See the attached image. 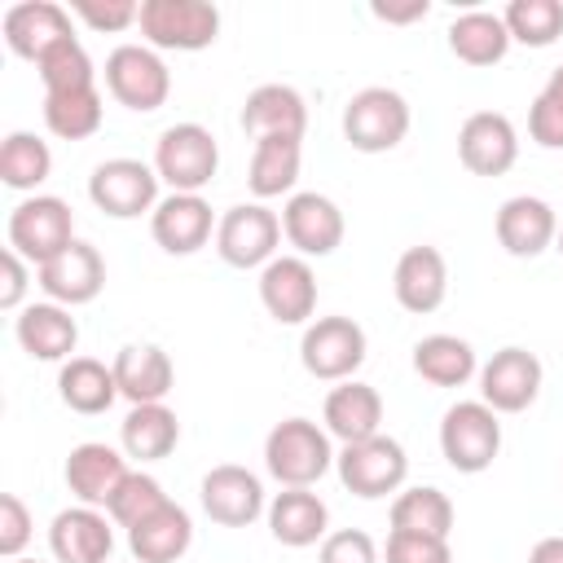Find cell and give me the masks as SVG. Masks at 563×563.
<instances>
[{"label": "cell", "mask_w": 563, "mask_h": 563, "mask_svg": "<svg viewBox=\"0 0 563 563\" xmlns=\"http://www.w3.org/2000/svg\"><path fill=\"white\" fill-rule=\"evenodd\" d=\"M264 466L282 488H312L330 466V431L312 418H282L264 440Z\"/></svg>", "instance_id": "cell-1"}, {"label": "cell", "mask_w": 563, "mask_h": 563, "mask_svg": "<svg viewBox=\"0 0 563 563\" xmlns=\"http://www.w3.org/2000/svg\"><path fill=\"white\" fill-rule=\"evenodd\" d=\"M154 172L172 194H202L220 172V145L202 123H172L154 145Z\"/></svg>", "instance_id": "cell-2"}, {"label": "cell", "mask_w": 563, "mask_h": 563, "mask_svg": "<svg viewBox=\"0 0 563 563\" xmlns=\"http://www.w3.org/2000/svg\"><path fill=\"white\" fill-rule=\"evenodd\" d=\"M440 453L453 471L479 475L501 453V422L484 400H457L440 418Z\"/></svg>", "instance_id": "cell-3"}, {"label": "cell", "mask_w": 563, "mask_h": 563, "mask_svg": "<svg viewBox=\"0 0 563 563\" xmlns=\"http://www.w3.org/2000/svg\"><path fill=\"white\" fill-rule=\"evenodd\" d=\"M334 471L343 479L347 493L365 497V501H378L387 493H400L405 475H409V453L396 435H369V440H356V444H343V453L334 457Z\"/></svg>", "instance_id": "cell-4"}, {"label": "cell", "mask_w": 563, "mask_h": 563, "mask_svg": "<svg viewBox=\"0 0 563 563\" xmlns=\"http://www.w3.org/2000/svg\"><path fill=\"white\" fill-rule=\"evenodd\" d=\"M141 35L145 44L158 48H176V53H198L207 44H216L220 35V9L207 0H145L141 4Z\"/></svg>", "instance_id": "cell-5"}, {"label": "cell", "mask_w": 563, "mask_h": 563, "mask_svg": "<svg viewBox=\"0 0 563 563\" xmlns=\"http://www.w3.org/2000/svg\"><path fill=\"white\" fill-rule=\"evenodd\" d=\"M409 136V101L396 88H361L343 106V141L361 154H387Z\"/></svg>", "instance_id": "cell-6"}, {"label": "cell", "mask_w": 563, "mask_h": 563, "mask_svg": "<svg viewBox=\"0 0 563 563\" xmlns=\"http://www.w3.org/2000/svg\"><path fill=\"white\" fill-rule=\"evenodd\" d=\"M75 242V216L62 198L53 194H35L22 198L9 211V246L26 260V264H48L53 255H62Z\"/></svg>", "instance_id": "cell-7"}, {"label": "cell", "mask_w": 563, "mask_h": 563, "mask_svg": "<svg viewBox=\"0 0 563 563\" xmlns=\"http://www.w3.org/2000/svg\"><path fill=\"white\" fill-rule=\"evenodd\" d=\"M106 92L119 106L150 114L172 97V70L150 44H119L106 57Z\"/></svg>", "instance_id": "cell-8"}, {"label": "cell", "mask_w": 563, "mask_h": 563, "mask_svg": "<svg viewBox=\"0 0 563 563\" xmlns=\"http://www.w3.org/2000/svg\"><path fill=\"white\" fill-rule=\"evenodd\" d=\"M282 246V216L264 202H238L216 224V251L229 268H264L277 260Z\"/></svg>", "instance_id": "cell-9"}, {"label": "cell", "mask_w": 563, "mask_h": 563, "mask_svg": "<svg viewBox=\"0 0 563 563\" xmlns=\"http://www.w3.org/2000/svg\"><path fill=\"white\" fill-rule=\"evenodd\" d=\"M88 198L114 220H136L158 207V172L141 158H106L88 176Z\"/></svg>", "instance_id": "cell-10"}, {"label": "cell", "mask_w": 563, "mask_h": 563, "mask_svg": "<svg viewBox=\"0 0 563 563\" xmlns=\"http://www.w3.org/2000/svg\"><path fill=\"white\" fill-rule=\"evenodd\" d=\"M299 361L321 383H347L365 365V330L352 317H317L299 339Z\"/></svg>", "instance_id": "cell-11"}, {"label": "cell", "mask_w": 563, "mask_h": 563, "mask_svg": "<svg viewBox=\"0 0 563 563\" xmlns=\"http://www.w3.org/2000/svg\"><path fill=\"white\" fill-rule=\"evenodd\" d=\"M198 497H202V510L211 523L220 528H246L255 523L260 515H268L264 506V484L255 471L238 466V462H224V466H211L198 484Z\"/></svg>", "instance_id": "cell-12"}, {"label": "cell", "mask_w": 563, "mask_h": 563, "mask_svg": "<svg viewBox=\"0 0 563 563\" xmlns=\"http://www.w3.org/2000/svg\"><path fill=\"white\" fill-rule=\"evenodd\" d=\"M260 303L277 325H303L317 312V273L303 255H277L260 268Z\"/></svg>", "instance_id": "cell-13"}, {"label": "cell", "mask_w": 563, "mask_h": 563, "mask_svg": "<svg viewBox=\"0 0 563 563\" xmlns=\"http://www.w3.org/2000/svg\"><path fill=\"white\" fill-rule=\"evenodd\" d=\"M541 396V361L528 347H501L479 365V400L493 413H523Z\"/></svg>", "instance_id": "cell-14"}, {"label": "cell", "mask_w": 563, "mask_h": 563, "mask_svg": "<svg viewBox=\"0 0 563 563\" xmlns=\"http://www.w3.org/2000/svg\"><path fill=\"white\" fill-rule=\"evenodd\" d=\"M282 238L303 255V260H321L334 255L343 242V211L334 198L308 189V194H290L282 207Z\"/></svg>", "instance_id": "cell-15"}, {"label": "cell", "mask_w": 563, "mask_h": 563, "mask_svg": "<svg viewBox=\"0 0 563 563\" xmlns=\"http://www.w3.org/2000/svg\"><path fill=\"white\" fill-rule=\"evenodd\" d=\"M35 282L40 290L48 295V303H62V308H79V303H92L106 286V260L92 242H70L62 255H53L48 264L35 268Z\"/></svg>", "instance_id": "cell-16"}, {"label": "cell", "mask_w": 563, "mask_h": 563, "mask_svg": "<svg viewBox=\"0 0 563 563\" xmlns=\"http://www.w3.org/2000/svg\"><path fill=\"white\" fill-rule=\"evenodd\" d=\"M457 158L471 176H506L519 158V132L506 114L479 110L457 128Z\"/></svg>", "instance_id": "cell-17"}, {"label": "cell", "mask_w": 563, "mask_h": 563, "mask_svg": "<svg viewBox=\"0 0 563 563\" xmlns=\"http://www.w3.org/2000/svg\"><path fill=\"white\" fill-rule=\"evenodd\" d=\"M114 519L97 506L57 510L48 523V550L57 563H110L114 554Z\"/></svg>", "instance_id": "cell-18"}, {"label": "cell", "mask_w": 563, "mask_h": 563, "mask_svg": "<svg viewBox=\"0 0 563 563\" xmlns=\"http://www.w3.org/2000/svg\"><path fill=\"white\" fill-rule=\"evenodd\" d=\"M216 216L211 202L202 194H167L154 211H150V233L167 255H194L211 242L216 233Z\"/></svg>", "instance_id": "cell-19"}, {"label": "cell", "mask_w": 563, "mask_h": 563, "mask_svg": "<svg viewBox=\"0 0 563 563\" xmlns=\"http://www.w3.org/2000/svg\"><path fill=\"white\" fill-rule=\"evenodd\" d=\"M559 238V216L537 194H515L497 207V242L515 260H537Z\"/></svg>", "instance_id": "cell-20"}, {"label": "cell", "mask_w": 563, "mask_h": 563, "mask_svg": "<svg viewBox=\"0 0 563 563\" xmlns=\"http://www.w3.org/2000/svg\"><path fill=\"white\" fill-rule=\"evenodd\" d=\"M75 40L70 31V9L53 4V0H22L13 9H4V44L26 57L40 62L44 53H53L57 44Z\"/></svg>", "instance_id": "cell-21"}, {"label": "cell", "mask_w": 563, "mask_h": 563, "mask_svg": "<svg viewBox=\"0 0 563 563\" xmlns=\"http://www.w3.org/2000/svg\"><path fill=\"white\" fill-rule=\"evenodd\" d=\"M391 290H396V303L405 312H435L449 295V264L435 246H409L400 260H396V273H391Z\"/></svg>", "instance_id": "cell-22"}, {"label": "cell", "mask_w": 563, "mask_h": 563, "mask_svg": "<svg viewBox=\"0 0 563 563\" xmlns=\"http://www.w3.org/2000/svg\"><path fill=\"white\" fill-rule=\"evenodd\" d=\"M62 475H66V488L79 497V506L106 510V501L114 497V488L128 479V462H123L119 449L88 440V444H75V449H70Z\"/></svg>", "instance_id": "cell-23"}, {"label": "cell", "mask_w": 563, "mask_h": 563, "mask_svg": "<svg viewBox=\"0 0 563 563\" xmlns=\"http://www.w3.org/2000/svg\"><path fill=\"white\" fill-rule=\"evenodd\" d=\"M114 383L119 396H128L132 405H163L176 383V369L158 343H128L114 352Z\"/></svg>", "instance_id": "cell-24"}, {"label": "cell", "mask_w": 563, "mask_h": 563, "mask_svg": "<svg viewBox=\"0 0 563 563\" xmlns=\"http://www.w3.org/2000/svg\"><path fill=\"white\" fill-rule=\"evenodd\" d=\"M268 532L290 550L317 545L330 537V510L312 488H282L268 501Z\"/></svg>", "instance_id": "cell-25"}, {"label": "cell", "mask_w": 563, "mask_h": 563, "mask_svg": "<svg viewBox=\"0 0 563 563\" xmlns=\"http://www.w3.org/2000/svg\"><path fill=\"white\" fill-rule=\"evenodd\" d=\"M13 334H18L22 352L35 361H70V352L79 343V325H75L70 308H62V303H26L13 321Z\"/></svg>", "instance_id": "cell-26"}, {"label": "cell", "mask_w": 563, "mask_h": 563, "mask_svg": "<svg viewBox=\"0 0 563 563\" xmlns=\"http://www.w3.org/2000/svg\"><path fill=\"white\" fill-rule=\"evenodd\" d=\"M303 128H308V106L290 84H260L242 106V132L255 141L303 136Z\"/></svg>", "instance_id": "cell-27"}, {"label": "cell", "mask_w": 563, "mask_h": 563, "mask_svg": "<svg viewBox=\"0 0 563 563\" xmlns=\"http://www.w3.org/2000/svg\"><path fill=\"white\" fill-rule=\"evenodd\" d=\"M321 418H325V431H330L334 440H343V444L369 440V435L383 431V396H378L369 383L347 378V383H339V387L325 396Z\"/></svg>", "instance_id": "cell-28"}, {"label": "cell", "mask_w": 563, "mask_h": 563, "mask_svg": "<svg viewBox=\"0 0 563 563\" xmlns=\"http://www.w3.org/2000/svg\"><path fill=\"white\" fill-rule=\"evenodd\" d=\"M189 545H194V519L176 501H163L154 515L128 528V550L136 554V563H176Z\"/></svg>", "instance_id": "cell-29"}, {"label": "cell", "mask_w": 563, "mask_h": 563, "mask_svg": "<svg viewBox=\"0 0 563 563\" xmlns=\"http://www.w3.org/2000/svg\"><path fill=\"white\" fill-rule=\"evenodd\" d=\"M57 396L66 409L75 413H106L114 400H119V383H114V365L97 361V356H70L62 361V374H57Z\"/></svg>", "instance_id": "cell-30"}, {"label": "cell", "mask_w": 563, "mask_h": 563, "mask_svg": "<svg viewBox=\"0 0 563 563\" xmlns=\"http://www.w3.org/2000/svg\"><path fill=\"white\" fill-rule=\"evenodd\" d=\"M449 48L466 66H497L510 53V31H506L501 13L471 9V13L449 22Z\"/></svg>", "instance_id": "cell-31"}, {"label": "cell", "mask_w": 563, "mask_h": 563, "mask_svg": "<svg viewBox=\"0 0 563 563\" xmlns=\"http://www.w3.org/2000/svg\"><path fill=\"white\" fill-rule=\"evenodd\" d=\"M299 163H303V136H264V141H255L251 172H246L251 194L255 198L290 194L295 180H299Z\"/></svg>", "instance_id": "cell-32"}, {"label": "cell", "mask_w": 563, "mask_h": 563, "mask_svg": "<svg viewBox=\"0 0 563 563\" xmlns=\"http://www.w3.org/2000/svg\"><path fill=\"white\" fill-rule=\"evenodd\" d=\"M413 374L431 387H462L479 374L475 347L457 334H427L413 343Z\"/></svg>", "instance_id": "cell-33"}, {"label": "cell", "mask_w": 563, "mask_h": 563, "mask_svg": "<svg viewBox=\"0 0 563 563\" xmlns=\"http://www.w3.org/2000/svg\"><path fill=\"white\" fill-rule=\"evenodd\" d=\"M176 440H180V422H176V413L167 405H132V413L119 427V444L136 462L167 457L176 449Z\"/></svg>", "instance_id": "cell-34"}, {"label": "cell", "mask_w": 563, "mask_h": 563, "mask_svg": "<svg viewBox=\"0 0 563 563\" xmlns=\"http://www.w3.org/2000/svg\"><path fill=\"white\" fill-rule=\"evenodd\" d=\"M391 532L449 537L453 532V501H449V493H440L431 484L396 493V501H391Z\"/></svg>", "instance_id": "cell-35"}, {"label": "cell", "mask_w": 563, "mask_h": 563, "mask_svg": "<svg viewBox=\"0 0 563 563\" xmlns=\"http://www.w3.org/2000/svg\"><path fill=\"white\" fill-rule=\"evenodd\" d=\"M106 119L101 92L97 88H75V92H53L44 97V123L62 141H88Z\"/></svg>", "instance_id": "cell-36"}, {"label": "cell", "mask_w": 563, "mask_h": 563, "mask_svg": "<svg viewBox=\"0 0 563 563\" xmlns=\"http://www.w3.org/2000/svg\"><path fill=\"white\" fill-rule=\"evenodd\" d=\"M53 172V150L35 132H9L0 145V180L18 194H31L48 180Z\"/></svg>", "instance_id": "cell-37"}, {"label": "cell", "mask_w": 563, "mask_h": 563, "mask_svg": "<svg viewBox=\"0 0 563 563\" xmlns=\"http://www.w3.org/2000/svg\"><path fill=\"white\" fill-rule=\"evenodd\" d=\"M510 40L528 48H550L563 35V4L559 0H510L501 13Z\"/></svg>", "instance_id": "cell-38"}, {"label": "cell", "mask_w": 563, "mask_h": 563, "mask_svg": "<svg viewBox=\"0 0 563 563\" xmlns=\"http://www.w3.org/2000/svg\"><path fill=\"white\" fill-rule=\"evenodd\" d=\"M40 70V84H44V97L53 92H75V88H97V70H92V57L79 40H66L57 44L53 53H44L35 62Z\"/></svg>", "instance_id": "cell-39"}, {"label": "cell", "mask_w": 563, "mask_h": 563, "mask_svg": "<svg viewBox=\"0 0 563 563\" xmlns=\"http://www.w3.org/2000/svg\"><path fill=\"white\" fill-rule=\"evenodd\" d=\"M167 501V493H163V484L154 479V475H145V471H128V479L114 488V497L106 501V515L119 523V528H136L145 515H154L158 506Z\"/></svg>", "instance_id": "cell-40"}, {"label": "cell", "mask_w": 563, "mask_h": 563, "mask_svg": "<svg viewBox=\"0 0 563 563\" xmlns=\"http://www.w3.org/2000/svg\"><path fill=\"white\" fill-rule=\"evenodd\" d=\"M383 559H387V563H453V550H449V537L391 532Z\"/></svg>", "instance_id": "cell-41"}, {"label": "cell", "mask_w": 563, "mask_h": 563, "mask_svg": "<svg viewBox=\"0 0 563 563\" xmlns=\"http://www.w3.org/2000/svg\"><path fill=\"white\" fill-rule=\"evenodd\" d=\"M317 563H378V545L361 528H339V532H330L321 541Z\"/></svg>", "instance_id": "cell-42"}, {"label": "cell", "mask_w": 563, "mask_h": 563, "mask_svg": "<svg viewBox=\"0 0 563 563\" xmlns=\"http://www.w3.org/2000/svg\"><path fill=\"white\" fill-rule=\"evenodd\" d=\"M528 136L541 145V150H563V101L550 97L545 88L532 97L528 106Z\"/></svg>", "instance_id": "cell-43"}, {"label": "cell", "mask_w": 563, "mask_h": 563, "mask_svg": "<svg viewBox=\"0 0 563 563\" xmlns=\"http://www.w3.org/2000/svg\"><path fill=\"white\" fill-rule=\"evenodd\" d=\"M70 13L84 18L92 31H123V26L141 22V4H132V0H75Z\"/></svg>", "instance_id": "cell-44"}, {"label": "cell", "mask_w": 563, "mask_h": 563, "mask_svg": "<svg viewBox=\"0 0 563 563\" xmlns=\"http://www.w3.org/2000/svg\"><path fill=\"white\" fill-rule=\"evenodd\" d=\"M31 510H26V501L18 497V493H4L0 497V554L4 559H18L22 550H26V541H31Z\"/></svg>", "instance_id": "cell-45"}, {"label": "cell", "mask_w": 563, "mask_h": 563, "mask_svg": "<svg viewBox=\"0 0 563 563\" xmlns=\"http://www.w3.org/2000/svg\"><path fill=\"white\" fill-rule=\"evenodd\" d=\"M26 286H31L26 260H22L13 246H4V255H0V308L22 312V295H26Z\"/></svg>", "instance_id": "cell-46"}, {"label": "cell", "mask_w": 563, "mask_h": 563, "mask_svg": "<svg viewBox=\"0 0 563 563\" xmlns=\"http://www.w3.org/2000/svg\"><path fill=\"white\" fill-rule=\"evenodd\" d=\"M374 9V18H383V22H418V18H427L431 13V4L427 0H409V4H369Z\"/></svg>", "instance_id": "cell-47"}, {"label": "cell", "mask_w": 563, "mask_h": 563, "mask_svg": "<svg viewBox=\"0 0 563 563\" xmlns=\"http://www.w3.org/2000/svg\"><path fill=\"white\" fill-rule=\"evenodd\" d=\"M528 563H563V537H541L528 554Z\"/></svg>", "instance_id": "cell-48"}, {"label": "cell", "mask_w": 563, "mask_h": 563, "mask_svg": "<svg viewBox=\"0 0 563 563\" xmlns=\"http://www.w3.org/2000/svg\"><path fill=\"white\" fill-rule=\"evenodd\" d=\"M545 92H550V97H559V101H563V62H559V66H554V70H550V84H545Z\"/></svg>", "instance_id": "cell-49"}, {"label": "cell", "mask_w": 563, "mask_h": 563, "mask_svg": "<svg viewBox=\"0 0 563 563\" xmlns=\"http://www.w3.org/2000/svg\"><path fill=\"white\" fill-rule=\"evenodd\" d=\"M554 251L563 255V224H559V238H554Z\"/></svg>", "instance_id": "cell-50"}, {"label": "cell", "mask_w": 563, "mask_h": 563, "mask_svg": "<svg viewBox=\"0 0 563 563\" xmlns=\"http://www.w3.org/2000/svg\"><path fill=\"white\" fill-rule=\"evenodd\" d=\"M9 563H35V559H9Z\"/></svg>", "instance_id": "cell-51"}]
</instances>
